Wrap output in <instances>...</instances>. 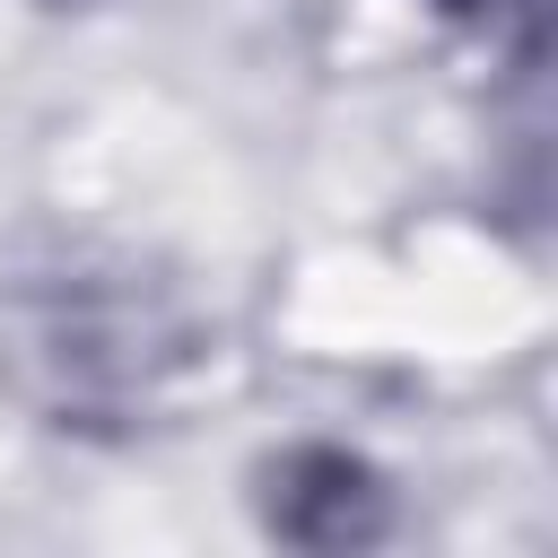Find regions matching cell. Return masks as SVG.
Listing matches in <instances>:
<instances>
[{"label": "cell", "mask_w": 558, "mask_h": 558, "mask_svg": "<svg viewBox=\"0 0 558 558\" xmlns=\"http://www.w3.org/2000/svg\"><path fill=\"white\" fill-rule=\"evenodd\" d=\"M262 523L296 549H366L392 523V488L349 445H288L262 480Z\"/></svg>", "instance_id": "1"}, {"label": "cell", "mask_w": 558, "mask_h": 558, "mask_svg": "<svg viewBox=\"0 0 558 558\" xmlns=\"http://www.w3.org/2000/svg\"><path fill=\"white\" fill-rule=\"evenodd\" d=\"M445 9H480V0H445ZM488 9H497V0H488Z\"/></svg>", "instance_id": "2"}]
</instances>
